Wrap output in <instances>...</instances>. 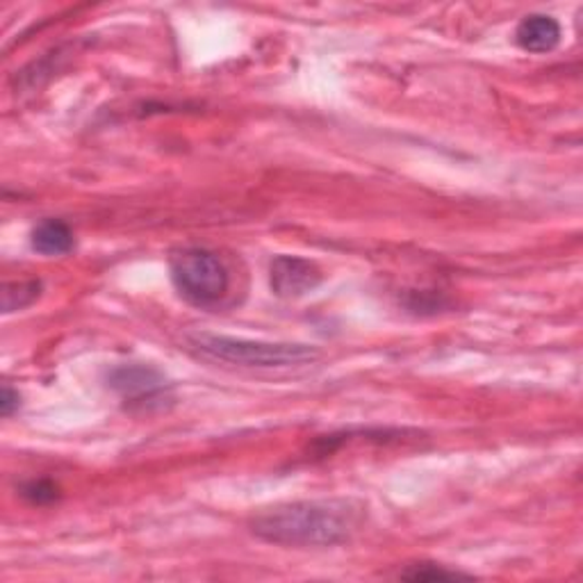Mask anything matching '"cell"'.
Returning a JSON list of instances; mask_svg holds the SVG:
<instances>
[{
    "mask_svg": "<svg viewBox=\"0 0 583 583\" xmlns=\"http://www.w3.org/2000/svg\"><path fill=\"white\" fill-rule=\"evenodd\" d=\"M362 508L351 499L292 501L266 508L251 520L264 543L283 547H335L351 538Z\"/></svg>",
    "mask_w": 583,
    "mask_h": 583,
    "instance_id": "1",
    "label": "cell"
},
{
    "mask_svg": "<svg viewBox=\"0 0 583 583\" xmlns=\"http://www.w3.org/2000/svg\"><path fill=\"white\" fill-rule=\"evenodd\" d=\"M189 345L194 351H199L201 356L210 360L239 364V368H258V370L299 368V364L320 358V351L308 345L260 343V339L210 335V333L191 335Z\"/></svg>",
    "mask_w": 583,
    "mask_h": 583,
    "instance_id": "2",
    "label": "cell"
},
{
    "mask_svg": "<svg viewBox=\"0 0 583 583\" xmlns=\"http://www.w3.org/2000/svg\"><path fill=\"white\" fill-rule=\"evenodd\" d=\"M169 272L181 297L194 306H214L228 292V270L212 251L183 249L169 260Z\"/></svg>",
    "mask_w": 583,
    "mask_h": 583,
    "instance_id": "3",
    "label": "cell"
},
{
    "mask_svg": "<svg viewBox=\"0 0 583 583\" xmlns=\"http://www.w3.org/2000/svg\"><path fill=\"white\" fill-rule=\"evenodd\" d=\"M270 283L281 299H299L322 283V270L299 256H278L272 262Z\"/></svg>",
    "mask_w": 583,
    "mask_h": 583,
    "instance_id": "4",
    "label": "cell"
},
{
    "mask_svg": "<svg viewBox=\"0 0 583 583\" xmlns=\"http://www.w3.org/2000/svg\"><path fill=\"white\" fill-rule=\"evenodd\" d=\"M108 381L112 390H116L126 401L153 404L166 397V379L158 370L146 368V364H121V368L110 372Z\"/></svg>",
    "mask_w": 583,
    "mask_h": 583,
    "instance_id": "5",
    "label": "cell"
},
{
    "mask_svg": "<svg viewBox=\"0 0 583 583\" xmlns=\"http://www.w3.org/2000/svg\"><path fill=\"white\" fill-rule=\"evenodd\" d=\"M561 23L547 14H531L520 21L516 30V41L526 53H549L561 44Z\"/></svg>",
    "mask_w": 583,
    "mask_h": 583,
    "instance_id": "6",
    "label": "cell"
},
{
    "mask_svg": "<svg viewBox=\"0 0 583 583\" xmlns=\"http://www.w3.org/2000/svg\"><path fill=\"white\" fill-rule=\"evenodd\" d=\"M33 249L41 256H64L76 245L73 231L60 219H44L33 231Z\"/></svg>",
    "mask_w": 583,
    "mask_h": 583,
    "instance_id": "7",
    "label": "cell"
},
{
    "mask_svg": "<svg viewBox=\"0 0 583 583\" xmlns=\"http://www.w3.org/2000/svg\"><path fill=\"white\" fill-rule=\"evenodd\" d=\"M41 283L39 281H21V283H8L3 292V310L14 312L30 306L39 297Z\"/></svg>",
    "mask_w": 583,
    "mask_h": 583,
    "instance_id": "8",
    "label": "cell"
},
{
    "mask_svg": "<svg viewBox=\"0 0 583 583\" xmlns=\"http://www.w3.org/2000/svg\"><path fill=\"white\" fill-rule=\"evenodd\" d=\"M399 576L401 579H410V581H456V579H470V574H466V572L449 570L445 566H435V563L410 566Z\"/></svg>",
    "mask_w": 583,
    "mask_h": 583,
    "instance_id": "9",
    "label": "cell"
},
{
    "mask_svg": "<svg viewBox=\"0 0 583 583\" xmlns=\"http://www.w3.org/2000/svg\"><path fill=\"white\" fill-rule=\"evenodd\" d=\"M21 495L26 497L30 504L46 506V504H53L60 497V488L51 479H33L23 485Z\"/></svg>",
    "mask_w": 583,
    "mask_h": 583,
    "instance_id": "10",
    "label": "cell"
},
{
    "mask_svg": "<svg viewBox=\"0 0 583 583\" xmlns=\"http://www.w3.org/2000/svg\"><path fill=\"white\" fill-rule=\"evenodd\" d=\"M21 406V395L10 385H3V395H0V412H3V418H12L14 412Z\"/></svg>",
    "mask_w": 583,
    "mask_h": 583,
    "instance_id": "11",
    "label": "cell"
}]
</instances>
